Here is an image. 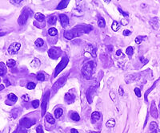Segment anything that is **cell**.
<instances>
[{
  "label": "cell",
  "instance_id": "ac0fdd59",
  "mask_svg": "<svg viewBox=\"0 0 160 133\" xmlns=\"http://www.w3.org/2000/svg\"><path fill=\"white\" fill-rule=\"evenodd\" d=\"M149 129H150V133H157L158 132V124L156 122L152 121L150 123L149 126Z\"/></svg>",
  "mask_w": 160,
  "mask_h": 133
},
{
  "label": "cell",
  "instance_id": "30bf717a",
  "mask_svg": "<svg viewBox=\"0 0 160 133\" xmlns=\"http://www.w3.org/2000/svg\"><path fill=\"white\" fill-rule=\"evenodd\" d=\"M95 90H96V88L95 86H90L87 91L86 96H87V100L89 102V104H92V102H93V96L95 93Z\"/></svg>",
  "mask_w": 160,
  "mask_h": 133
},
{
  "label": "cell",
  "instance_id": "e575fe53",
  "mask_svg": "<svg viewBox=\"0 0 160 133\" xmlns=\"http://www.w3.org/2000/svg\"><path fill=\"white\" fill-rule=\"evenodd\" d=\"M88 47L90 48V49H89L88 51L91 54V55L93 56L94 57H96V51H97V49H96V48H94L92 46H88Z\"/></svg>",
  "mask_w": 160,
  "mask_h": 133
},
{
  "label": "cell",
  "instance_id": "9f6ffc18",
  "mask_svg": "<svg viewBox=\"0 0 160 133\" xmlns=\"http://www.w3.org/2000/svg\"><path fill=\"white\" fill-rule=\"evenodd\" d=\"M159 109H160V100H159Z\"/></svg>",
  "mask_w": 160,
  "mask_h": 133
},
{
  "label": "cell",
  "instance_id": "f35d334b",
  "mask_svg": "<svg viewBox=\"0 0 160 133\" xmlns=\"http://www.w3.org/2000/svg\"><path fill=\"white\" fill-rule=\"evenodd\" d=\"M35 87H36V85H35V83H34V82H29L28 84L27 85V89H30V90L35 89Z\"/></svg>",
  "mask_w": 160,
  "mask_h": 133
},
{
  "label": "cell",
  "instance_id": "d6a6232c",
  "mask_svg": "<svg viewBox=\"0 0 160 133\" xmlns=\"http://www.w3.org/2000/svg\"><path fill=\"white\" fill-rule=\"evenodd\" d=\"M44 44V41L42 39V38H38L36 39L35 41V45L36 47H41V46H43Z\"/></svg>",
  "mask_w": 160,
  "mask_h": 133
},
{
  "label": "cell",
  "instance_id": "1f68e13d",
  "mask_svg": "<svg viewBox=\"0 0 160 133\" xmlns=\"http://www.w3.org/2000/svg\"><path fill=\"white\" fill-rule=\"evenodd\" d=\"M20 112H21V111L19 109H13L12 111H11V116L13 118H17L18 117V116L20 114Z\"/></svg>",
  "mask_w": 160,
  "mask_h": 133
},
{
  "label": "cell",
  "instance_id": "b9f144b4",
  "mask_svg": "<svg viewBox=\"0 0 160 133\" xmlns=\"http://www.w3.org/2000/svg\"><path fill=\"white\" fill-rule=\"evenodd\" d=\"M139 61L142 63V65H145L146 64H147L148 63V59H147V58H144L143 57H139Z\"/></svg>",
  "mask_w": 160,
  "mask_h": 133
},
{
  "label": "cell",
  "instance_id": "5bb4252c",
  "mask_svg": "<svg viewBox=\"0 0 160 133\" xmlns=\"http://www.w3.org/2000/svg\"><path fill=\"white\" fill-rule=\"evenodd\" d=\"M64 100H65V102L68 104H73L75 101V96L71 93H66L65 94V96H64Z\"/></svg>",
  "mask_w": 160,
  "mask_h": 133
},
{
  "label": "cell",
  "instance_id": "8992f818",
  "mask_svg": "<svg viewBox=\"0 0 160 133\" xmlns=\"http://www.w3.org/2000/svg\"><path fill=\"white\" fill-rule=\"evenodd\" d=\"M62 55V49L58 47H53L48 50V56L51 59H58Z\"/></svg>",
  "mask_w": 160,
  "mask_h": 133
},
{
  "label": "cell",
  "instance_id": "4316f807",
  "mask_svg": "<svg viewBox=\"0 0 160 133\" xmlns=\"http://www.w3.org/2000/svg\"><path fill=\"white\" fill-rule=\"evenodd\" d=\"M98 26L100 27V28H104L105 26H106V22H105V19L103 18V17H99L98 18Z\"/></svg>",
  "mask_w": 160,
  "mask_h": 133
},
{
  "label": "cell",
  "instance_id": "c3c4849f",
  "mask_svg": "<svg viewBox=\"0 0 160 133\" xmlns=\"http://www.w3.org/2000/svg\"><path fill=\"white\" fill-rule=\"evenodd\" d=\"M131 30H125L123 31V35H124V36H129V35H131Z\"/></svg>",
  "mask_w": 160,
  "mask_h": 133
},
{
  "label": "cell",
  "instance_id": "f546056e",
  "mask_svg": "<svg viewBox=\"0 0 160 133\" xmlns=\"http://www.w3.org/2000/svg\"><path fill=\"white\" fill-rule=\"evenodd\" d=\"M48 34H49L50 36H51V37L56 36V35L58 34V30H57V29H55V28H54V27H51V28L49 29Z\"/></svg>",
  "mask_w": 160,
  "mask_h": 133
},
{
  "label": "cell",
  "instance_id": "ee69618b",
  "mask_svg": "<svg viewBox=\"0 0 160 133\" xmlns=\"http://www.w3.org/2000/svg\"><path fill=\"white\" fill-rule=\"evenodd\" d=\"M118 10H119V11L123 15V16H125V17H127V16L129 15V14H128V12H126V11H123L122 9H121V8L120 7H119V8H118Z\"/></svg>",
  "mask_w": 160,
  "mask_h": 133
},
{
  "label": "cell",
  "instance_id": "bcb514c9",
  "mask_svg": "<svg viewBox=\"0 0 160 133\" xmlns=\"http://www.w3.org/2000/svg\"><path fill=\"white\" fill-rule=\"evenodd\" d=\"M129 23V21L127 19H123L121 20V24L123 25V26H127V25Z\"/></svg>",
  "mask_w": 160,
  "mask_h": 133
},
{
  "label": "cell",
  "instance_id": "8fae6325",
  "mask_svg": "<svg viewBox=\"0 0 160 133\" xmlns=\"http://www.w3.org/2000/svg\"><path fill=\"white\" fill-rule=\"evenodd\" d=\"M142 75V73L131 74V75H128L127 77H126L125 81H126V83L129 84V83H131V82H133V81H134L139 80V78H141Z\"/></svg>",
  "mask_w": 160,
  "mask_h": 133
},
{
  "label": "cell",
  "instance_id": "d590c367",
  "mask_svg": "<svg viewBox=\"0 0 160 133\" xmlns=\"http://www.w3.org/2000/svg\"><path fill=\"white\" fill-rule=\"evenodd\" d=\"M126 54H127L128 56L131 57V56L133 55V54H134V49H133V47H132V46H128V47L127 48V49H126Z\"/></svg>",
  "mask_w": 160,
  "mask_h": 133
},
{
  "label": "cell",
  "instance_id": "836d02e7",
  "mask_svg": "<svg viewBox=\"0 0 160 133\" xmlns=\"http://www.w3.org/2000/svg\"><path fill=\"white\" fill-rule=\"evenodd\" d=\"M16 65V61L13 59H9L6 62V65L8 66L9 68H13L14 67V65Z\"/></svg>",
  "mask_w": 160,
  "mask_h": 133
},
{
  "label": "cell",
  "instance_id": "d4e9b609",
  "mask_svg": "<svg viewBox=\"0 0 160 133\" xmlns=\"http://www.w3.org/2000/svg\"><path fill=\"white\" fill-rule=\"evenodd\" d=\"M7 99H8V101H11V103H14L17 101L18 97H17V96L14 95V93H10L7 96Z\"/></svg>",
  "mask_w": 160,
  "mask_h": 133
},
{
  "label": "cell",
  "instance_id": "6da1fadb",
  "mask_svg": "<svg viewBox=\"0 0 160 133\" xmlns=\"http://www.w3.org/2000/svg\"><path fill=\"white\" fill-rule=\"evenodd\" d=\"M91 30H92V26H90V25H78V26H76L70 30H66L63 35L65 38L68 40H72L73 38L79 37L82 34H89Z\"/></svg>",
  "mask_w": 160,
  "mask_h": 133
},
{
  "label": "cell",
  "instance_id": "e0dca14e",
  "mask_svg": "<svg viewBox=\"0 0 160 133\" xmlns=\"http://www.w3.org/2000/svg\"><path fill=\"white\" fill-rule=\"evenodd\" d=\"M101 118V113L98 112H94L91 114V118H90V121L92 123H95V122H97L98 120H99Z\"/></svg>",
  "mask_w": 160,
  "mask_h": 133
},
{
  "label": "cell",
  "instance_id": "681fc988",
  "mask_svg": "<svg viewBox=\"0 0 160 133\" xmlns=\"http://www.w3.org/2000/svg\"><path fill=\"white\" fill-rule=\"evenodd\" d=\"M12 4H19V3H21V2H22V0H12V1H10Z\"/></svg>",
  "mask_w": 160,
  "mask_h": 133
},
{
  "label": "cell",
  "instance_id": "2e32d148",
  "mask_svg": "<svg viewBox=\"0 0 160 133\" xmlns=\"http://www.w3.org/2000/svg\"><path fill=\"white\" fill-rule=\"evenodd\" d=\"M59 19H60V22L63 27H66L67 25L69 24V18L67 17V15L64 14H59Z\"/></svg>",
  "mask_w": 160,
  "mask_h": 133
},
{
  "label": "cell",
  "instance_id": "f1b7e54d",
  "mask_svg": "<svg viewBox=\"0 0 160 133\" xmlns=\"http://www.w3.org/2000/svg\"><path fill=\"white\" fill-rule=\"evenodd\" d=\"M115 120L114 119H112V118L110 119V120H108L107 122L106 123V126L107 128H110L115 127Z\"/></svg>",
  "mask_w": 160,
  "mask_h": 133
},
{
  "label": "cell",
  "instance_id": "7c38bea8",
  "mask_svg": "<svg viewBox=\"0 0 160 133\" xmlns=\"http://www.w3.org/2000/svg\"><path fill=\"white\" fill-rule=\"evenodd\" d=\"M150 113L151 116H152L153 118H155V119H158V109H157V108H156L155 101H151L150 107Z\"/></svg>",
  "mask_w": 160,
  "mask_h": 133
},
{
  "label": "cell",
  "instance_id": "7dc6e473",
  "mask_svg": "<svg viewBox=\"0 0 160 133\" xmlns=\"http://www.w3.org/2000/svg\"><path fill=\"white\" fill-rule=\"evenodd\" d=\"M110 96H111L112 101L114 102H115V93L113 92V91H111V92H110Z\"/></svg>",
  "mask_w": 160,
  "mask_h": 133
},
{
  "label": "cell",
  "instance_id": "60d3db41",
  "mask_svg": "<svg viewBox=\"0 0 160 133\" xmlns=\"http://www.w3.org/2000/svg\"><path fill=\"white\" fill-rule=\"evenodd\" d=\"M134 93H135V95L138 97H141L142 94H141V90H140L139 88H135L134 89Z\"/></svg>",
  "mask_w": 160,
  "mask_h": 133
},
{
  "label": "cell",
  "instance_id": "7bdbcfd3",
  "mask_svg": "<svg viewBox=\"0 0 160 133\" xmlns=\"http://www.w3.org/2000/svg\"><path fill=\"white\" fill-rule=\"evenodd\" d=\"M43 129V126H42V125H39V126L36 128V133H44Z\"/></svg>",
  "mask_w": 160,
  "mask_h": 133
},
{
  "label": "cell",
  "instance_id": "816d5d0a",
  "mask_svg": "<svg viewBox=\"0 0 160 133\" xmlns=\"http://www.w3.org/2000/svg\"><path fill=\"white\" fill-rule=\"evenodd\" d=\"M116 55L117 56H123V54L122 53V51L120 50V49H119V50L116 51Z\"/></svg>",
  "mask_w": 160,
  "mask_h": 133
},
{
  "label": "cell",
  "instance_id": "9a60e30c",
  "mask_svg": "<svg viewBox=\"0 0 160 133\" xmlns=\"http://www.w3.org/2000/svg\"><path fill=\"white\" fill-rule=\"evenodd\" d=\"M159 80H160V78H158V80H156V81L154 82V84L152 85V86H151L150 88H149L146 91V92H145V93H144V101H145V102H147V101H148V99H147L148 95L155 89V88L156 87V85H157V84H158V82L159 81Z\"/></svg>",
  "mask_w": 160,
  "mask_h": 133
},
{
  "label": "cell",
  "instance_id": "11a10c76",
  "mask_svg": "<svg viewBox=\"0 0 160 133\" xmlns=\"http://www.w3.org/2000/svg\"><path fill=\"white\" fill-rule=\"evenodd\" d=\"M4 88H5L4 85H0V91H2L3 89H4Z\"/></svg>",
  "mask_w": 160,
  "mask_h": 133
},
{
  "label": "cell",
  "instance_id": "484cf974",
  "mask_svg": "<svg viewBox=\"0 0 160 133\" xmlns=\"http://www.w3.org/2000/svg\"><path fill=\"white\" fill-rule=\"evenodd\" d=\"M63 113V110L62 109H60V108H58V109H56L55 110V118H60L62 115Z\"/></svg>",
  "mask_w": 160,
  "mask_h": 133
},
{
  "label": "cell",
  "instance_id": "52a82bcc",
  "mask_svg": "<svg viewBox=\"0 0 160 133\" xmlns=\"http://www.w3.org/2000/svg\"><path fill=\"white\" fill-rule=\"evenodd\" d=\"M67 77H68V75H65V76H63V77H61V78L58 79V80L55 83V84L53 85L51 90L54 91L55 93H56L58 89H59L60 88H62V87L64 85V84H65L66 81Z\"/></svg>",
  "mask_w": 160,
  "mask_h": 133
},
{
  "label": "cell",
  "instance_id": "44dd1931",
  "mask_svg": "<svg viewBox=\"0 0 160 133\" xmlns=\"http://www.w3.org/2000/svg\"><path fill=\"white\" fill-rule=\"evenodd\" d=\"M70 117L74 121H79L80 120V116H79V113L76 112H72L70 115Z\"/></svg>",
  "mask_w": 160,
  "mask_h": 133
},
{
  "label": "cell",
  "instance_id": "f5cc1de1",
  "mask_svg": "<svg viewBox=\"0 0 160 133\" xmlns=\"http://www.w3.org/2000/svg\"><path fill=\"white\" fill-rule=\"evenodd\" d=\"M4 82L6 83V86H9V85H11V83L9 82V81H8L7 79H5V80H4Z\"/></svg>",
  "mask_w": 160,
  "mask_h": 133
},
{
  "label": "cell",
  "instance_id": "ab89813d",
  "mask_svg": "<svg viewBox=\"0 0 160 133\" xmlns=\"http://www.w3.org/2000/svg\"><path fill=\"white\" fill-rule=\"evenodd\" d=\"M31 104H32L34 109H38L39 106V100H35V101H33L31 102Z\"/></svg>",
  "mask_w": 160,
  "mask_h": 133
},
{
  "label": "cell",
  "instance_id": "4fadbf2b",
  "mask_svg": "<svg viewBox=\"0 0 160 133\" xmlns=\"http://www.w3.org/2000/svg\"><path fill=\"white\" fill-rule=\"evenodd\" d=\"M149 23L152 27L153 30H157L159 28V19L158 17H154V18H151L149 21Z\"/></svg>",
  "mask_w": 160,
  "mask_h": 133
},
{
  "label": "cell",
  "instance_id": "7a4b0ae2",
  "mask_svg": "<svg viewBox=\"0 0 160 133\" xmlns=\"http://www.w3.org/2000/svg\"><path fill=\"white\" fill-rule=\"evenodd\" d=\"M95 65L96 64L94 61H88L83 65L81 73H82L84 78H86L87 80L91 78L92 75H93V73H94Z\"/></svg>",
  "mask_w": 160,
  "mask_h": 133
},
{
  "label": "cell",
  "instance_id": "d6986e66",
  "mask_svg": "<svg viewBox=\"0 0 160 133\" xmlns=\"http://www.w3.org/2000/svg\"><path fill=\"white\" fill-rule=\"evenodd\" d=\"M69 2L68 0H63V1H61L59 3H58V5L57 6L56 9L57 10H63V9H65V8L68 6L69 4Z\"/></svg>",
  "mask_w": 160,
  "mask_h": 133
},
{
  "label": "cell",
  "instance_id": "74e56055",
  "mask_svg": "<svg viewBox=\"0 0 160 133\" xmlns=\"http://www.w3.org/2000/svg\"><path fill=\"white\" fill-rule=\"evenodd\" d=\"M146 38H147L146 36H138L135 38V43L136 44H141L142 41H143L144 39H146Z\"/></svg>",
  "mask_w": 160,
  "mask_h": 133
},
{
  "label": "cell",
  "instance_id": "7402d4cb",
  "mask_svg": "<svg viewBox=\"0 0 160 133\" xmlns=\"http://www.w3.org/2000/svg\"><path fill=\"white\" fill-rule=\"evenodd\" d=\"M56 20H57L56 16L55 14H50L48 17L47 22H48L49 25H55L56 23Z\"/></svg>",
  "mask_w": 160,
  "mask_h": 133
},
{
  "label": "cell",
  "instance_id": "8d00e7d4",
  "mask_svg": "<svg viewBox=\"0 0 160 133\" xmlns=\"http://www.w3.org/2000/svg\"><path fill=\"white\" fill-rule=\"evenodd\" d=\"M36 78L39 81H45V76H44V74L43 73H39L37 74V76H36Z\"/></svg>",
  "mask_w": 160,
  "mask_h": 133
},
{
  "label": "cell",
  "instance_id": "ffe728a7",
  "mask_svg": "<svg viewBox=\"0 0 160 133\" xmlns=\"http://www.w3.org/2000/svg\"><path fill=\"white\" fill-rule=\"evenodd\" d=\"M6 72V65L4 64V62H0V76H4Z\"/></svg>",
  "mask_w": 160,
  "mask_h": 133
},
{
  "label": "cell",
  "instance_id": "cb8c5ba5",
  "mask_svg": "<svg viewBox=\"0 0 160 133\" xmlns=\"http://www.w3.org/2000/svg\"><path fill=\"white\" fill-rule=\"evenodd\" d=\"M35 18L39 22H43L44 20H45V16H44V14H43L42 13H36Z\"/></svg>",
  "mask_w": 160,
  "mask_h": 133
},
{
  "label": "cell",
  "instance_id": "3957f363",
  "mask_svg": "<svg viewBox=\"0 0 160 133\" xmlns=\"http://www.w3.org/2000/svg\"><path fill=\"white\" fill-rule=\"evenodd\" d=\"M31 14H32V11L28 7H25L24 9L22 11V13L19 16V18L18 19V23L20 25V26H23L27 23L28 19L30 17H31Z\"/></svg>",
  "mask_w": 160,
  "mask_h": 133
},
{
  "label": "cell",
  "instance_id": "277c9868",
  "mask_svg": "<svg viewBox=\"0 0 160 133\" xmlns=\"http://www.w3.org/2000/svg\"><path fill=\"white\" fill-rule=\"evenodd\" d=\"M69 62V58L67 57H63L62 58L61 61L58 64V65L56 66V68L55 69V73H54V77H56L58 74H59L65 68L66 66L67 65V64H68Z\"/></svg>",
  "mask_w": 160,
  "mask_h": 133
},
{
  "label": "cell",
  "instance_id": "4dcf8cb0",
  "mask_svg": "<svg viewBox=\"0 0 160 133\" xmlns=\"http://www.w3.org/2000/svg\"><path fill=\"white\" fill-rule=\"evenodd\" d=\"M31 66L33 68H38L39 66L40 65V61L38 59V58H35V59L31 61Z\"/></svg>",
  "mask_w": 160,
  "mask_h": 133
},
{
  "label": "cell",
  "instance_id": "603a6c76",
  "mask_svg": "<svg viewBox=\"0 0 160 133\" xmlns=\"http://www.w3.org/2000/svg\"><path fill=\"white\" fill-rule=\"evenodd\" d=\"M46 120L47 123L50 124H54L55 123V119L51 116V114H50V113L46 114Z\"/></svg>",
  "mask_w": 160,
  "mask_h": 133
},
{
  "label": "cell",
  "instance_id": "db71d44e",
  "mask_svg": "<svg viewBox=\"0 0 160 133\" xmlns=\"http://www.w3.org/2000/svg\"><path fill=\"white\" fill-rule=\"evenodd\" d=\"M71 133H79V131H78L77 129L72 128V129H71Z\"/></svg>",
  "mask_w": 160,
  "mask_h": 133
},
{
  "label": "cell",
  "instance_id": "f6af8a7d",
  "mask_svg": "<svg viewBox=\"0 0 160 133\" xmlns=\"http://www.w3.org/2000/svg\"><path fill=\"white\" fill-rule=\"evenodd\" d=\"M22 99L24 101H26V102H27V101H30V97H29V96H28L27 94H24V95H22Z\"/></svg>",
  "mask_w": 160,
  "mask_h": 133
},
{
  "label": "cell",
  "instance_id": "6f0895ef",
  "mask_svg": "<svg viewBox=\"0 0 160 133\" xmlns=\"http://www.w3.org/2000/svg\"><path fill=\"white\" fill-rule=\"evenodd\" d=\"M158 131H159V132H160V129H159V130H158Z\"/></svg>",
  "mask_w": 160,
  "mask_h": 133
},
{
  "label": "cell",
  "instance_id": "83f0119b",
  "mask_svg": "<svg viewBox=\"0 0 160 133\" xmlns=\"http://www.w3.org/2000/svg\"><path fill=\"white\" fill-rule=\"evenodd\" d=\"M111 28L114 31H118L119 29H120V25L119 23V22H117V21H113V23L111 25Z\"/></svg>",
  "mask_w": 160,
  "mask_h": 133
},
{
  "label": "cell",
  "instance_id": "680465c9",
  "mask_svg": "<svg viewBox=\"0 0 160 133\" xmlns=\"http://www.w3.org/2000/svg\"><path fill=\"white\" fill-rule=\"evenodd\" d=\"M0 35H1V34H0Z\"/></svg>",
  "mask_w": 160,
  "mask_h": 133
},
{
  "label": "cell",
  "instance_id": "5b68a950",
  "mask_svg": "<svg viewBox=\"0 0 160 133\" xmlns=\"http://www.w3.org/2000/svg\"><path fill=\"white\" fill-rule=\"evenodd\" d=\"M50 95V92L48 90L45 93V94L43 95V101H42L41 104V107H42V112L41 115L42 116H44L46 115V112H47V104L49 102V97Z\"/></svg>",
  "mask_w": 160,
  "mask_h": 133
},
{
  "label": "cell",
  "instance_id": "f907efd6",
  "mask_svg": "<svg viewBox=\"0 0 160 133\" xmlns=\"http://www.w3.org/2000/svg\"><path fill=\"white\" fill-rule=\"evenodd\" d=\"M119 95H120L121 96H123V94H124L123 89L122 88V87H119Z\"/></svg>",
  "mask_w": 160,
  "mask_h": 133
},
{
  "label": "cell",
  "instance_id": "ba28073f",
  "mask_svg": "<svg viewBox=\"0 0 160 133\" xmlns=\"http://www.w3.org/2000/svg\"><path fill=\"white\" fill-rule=\"evenodd\" d=\"M19 123L22 128H30L33 124H35V120H33L28 117H24L20 120Z\"/></svg>",
  "mask_w": 160,
  "mask_h": 133
},
{
  "label": "cell",
  "instance_id": "9c48e42d",
  "mask_svg": "<svg viewBox=\"0 0 160 133\" xmlns=\"http://www.w3.org/2000/svg\"><path fill=\"white\" fill-rule=\"evenodd\" d=\"M21 48V45L20 43L19 42H14L12 44L10 45V46L8 47V54H11V55H14V54H16L17 53L19 52V50Z\"/></svg>",
  "mask_w": 160,
  "mask_h": 133
}]
</instances>
